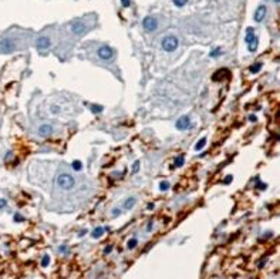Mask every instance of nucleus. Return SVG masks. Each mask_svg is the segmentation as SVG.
Segmentation results:
<instances>
[{
	"mask_svg": "<svg viewBox=\"0 0 280 279\" xmlns=\"http://www.w3.org/2000/svg\"><path fill=\"white\" fill-rule=\"evenodd\" d=\"M98 56L103 60H110V59H112V56H114V51H112V48L108 47V46H103V47L98 48Z\"/></svg>",
	"mask_w": 280,
	"mask_h": 279,
	"instance_id": "6",
	"label": "nucleus"
},
{
	"mask_svg": "<svg viewBox=\"0 0 280 279\" xmlns=\"http://www.w3.org/2000/svg\"><path fill=\"white\" fill-rule=\"evenodd\" d=\"M262 66H263V64H262V63L253 64V66H252V67H250V71H252V73H258V71H259V70H260V68H262Z\"/></svg>",
	"mask_w": 280,
	"mask_h": 279,
	"instance_id": "18",
	"label": "nucleus"
},
{
	"mask_svg": "<svg viewBox=\"0 0 280 279\" xmlns=\"http://www.w3.org/2000/svg\"><path fill=\"white\" fill-rule=\"evenodd\" d=\"M104 232H105V228H101V227L95 228V229H94V232H92V238H99V236H101Z\"/></svg>",
	"mask_w": 280,
	"mask_h": 279,
	"instance_id": "13",
	"label": "nucleus"
},
{
	"mask_svg": "<svg viewBox=\"0 0 280 279\" xmlns=\"http://www.w3.org/2000/svg\"><path fill=\"white\" fill-rule=\"evenodd\" d=\"M148 209H154V204H148Z\"/></svg>",
	"mask_w": 280,
	"mask_h": 279,
	"instance_id": "36",
	"label": "nucleus"
},
{
	"mask_svg": "<svg viewBox=\"0 0 280 279\" xmlns=\"http://www.w3.org/2000/svg\"><path fill=\"white\" fill-rule=\"evenodd\" d=\"M188 3V0H173V4L177 6V7H182L185 4Z\"/></svg>",
	"mask_w": 280,
	"mask_h": 279,
	"instance_id": "20",
	"label": "nucleus"
},
{
	"mask_svg": "<svg viewBox=\"0 0 280 279\" xmlns=\"http://www.w3.org/2000/svg\"><path fill=\"white\" fill-rule=\"evenodd\" d=\"M205 145H206V138H202L201 141H198V142H196L195 150H196V151H199V150H202L203 147H205Z\"/></svg>",
	"mask_w": 280,
	"mask_h": 279,
	"instance_id": "15",
	"label": "nucleus"
},
{
	"mask_svg": "<svg viewBox=\"0 0 280 279\" xmlns=\"http://www.w3.org/2000/svg\"><path fill=\"white\" fill-rule=\"evenodd\" d=\"M39 134L41 137H48L50 134H53V125L51 124H43L39 127Z\"/></svg>",
	"mask_w": 280,
	"mask_h": 279,
	"instance_id": "9",
	"label": "nucleus"
},
{
	"mask_svg": "<svg viewBox=\"0 0 280 279\" xmlns=\"http://www.w3.org/2000/svg\"><path fill=\"white\" fill-rule=\"evenodd\" d=\"M91 110H92L94 113H101V111H103V107H92Z\"/></svg>",
	"mask_w": 280,
	"mask_h": 279,
	"instance_id": "29",
	"label": "nucleus"
},
{
	"mask_svg": "<svg viewBox=\"0 0 280 279\" xmlns=\"http://www.w3.org/2000/svg\"><path fill=\"white\" fill-rule=\"evenodd\" d=\"M138 170H140V161H135L134 162V167H132V172L135 174V172H138Z\"/></svg>",
	"mask_w": 280,
	"mask_h": 279,
	"instance_id": "23",
	"label": "nucleus"
},
{
	"mask_svg": "<svg viewBox=\"0 0 280 279\" xmlns=\"http://www.w3.org/2000/svg\"><path fill=\"white\" fill-rule=\"evenodd\" d=\"M59 251H60V252H67V245H60Z\"/></svg>",
	"mask_w": 280,
	"mask_h": 279,
	"instance_id": "27",
	"label": "nucleus"
},
{
	"mask_svg": "<svg viewBox=\"0 0 280 279\" xmlns=\"http://www.w3.org/2000/svg\"><path fill=\"white\" fill-rule=\"evenodd\" d=\"M189 127H191V118L188 116H184L177 121V128L178 130H188Z\"/></svg>",
	"mask_w": 280,
	"mask_h": 279,
	"instance_id": "7",
	"label": "nucleus"
},
{
	"mask_svg": "<svg viewBox=\"0 0 280 279\" xmlns=\"http://www.w3.org/2000/svg\"><path fill=\"white\" fill-rule=\"evenodd\" d=\"M245 41H246V44L249 46V51H252V53L256 51V48H258V37H256V34L253 33V29H250V27L246 30Z\"/></svg>",
	"mask_w": 280,
	"mask_h": 279,
	"instance_id": "2",
	"label": "nucleus"
},
{
	"mask_svg": "<svg viewBox=\"0 0 280 279\" xmlns=\"http://www.w3.org/2000/svg\"><path fill=\"white\" fill-rule=\"evenodd\" d=\"M219 54H222V48H221V47H217V48H215L213 51H210L209 56H210V57H217Z\"/></svg>",
	"mask_w": 280,
	"mask_h": 279,
	"instance_id": "22",
	"label": "nucleus"
},
{
	"mask_svg": "<svg viewBox=\"0 0 280 279\" xmlns=\"http://www.w3.org/2000/svg\"><path fill=\"white\" fill-rule=\"evenodd\" d=\"M178 44H179V41H178V39L175 37V36H166L165 39L162 40V43H161V46H162V48L165 50V51H175L178 48Z\"/></svg>",
	"mask_w": 280,
	"mask_h": 279,
	"instance_id": "3",
	"label": "nucleus"
},
{
	"mask_svg": "<svg viewBox=\"0 0 280 279\" xmlns=\"http://www.w3.org/2000/svg\"><path fill=\"white\" fill-rule=\"evenodd\" d=\"M120 214H121V211H120L118 208H114V209H112V216H118Z\"/></svg>",
	"mask_w": 280,
	"mask_h": 279,
	"instance_id": "26",
	"label": "nucleus"
},
{
	"mask_svg": "<svg viewBox=\"0 0 280 279\" xmlns=\"http://www.w3.org/2000/svg\"><path fill=\"white\" fill-rule=\"evenodd\" d=\"M168 188H169V183L168 181H162V183L159 184V190L161 191H166Z\"/></svg>",
	"mask_w": 280,
	"mask_h": 279,
	"instance_id": "21",
	"label": "nucleus"
},
{
	"mask_svg": "<svg viewBox=\"0 0 280 279\" xmlns=\"http://www.w3.org/2000/svg\"><path fill=\"white\" fill-rule=\"evenodd\" d=\"M85 234H87V231H85V229H84V231H81V232H80V234H78V236H84Z\"/></svg>",
	"mask_w": 280,
	"mask_h": 279,
	"instance_id": "35",
	"label": "nucleus"
},
{
	"mask_svg": "<svg viewBox=\"0 0 280 279\" xmlns=\"http://www.w3.org/2000/svg\"><path fill=\"white\" fill-rule=\"evenodd\" d=\"M14 48H16V43L10 37H4L3 40H0V51L2 53H10Z\"/></svg>",
	"mask_w": 280,
	"mask_h": 279,
	"instance_id": "4",
	"label": "nucleus"
},
{
	"mask_svg": "<svg viewBox=\"0 0 280 279\" xmlns=\"http://www.w3.org/2000/svg\"><path fill=\"white\" fill-rule=\"evenodd\" d=\"M136 245H138V241H136L135 238L129 239V241H128V244H127V246H128V249H134V248H135Z\"/></svg>",
	"mask_w": 280,
	"mask_h": 279,
	"instance_id": "16",
	"label": "nucleus"
},
{
	"mask_svg": "<svg viewBox=\"0 0 280 279\" xmlns=\"http://www.w3.org/2000/svg\"><path fill=\"white\" fill-rule=\"evenodd\" d=\"M135 204H136V199H135V198H134V197H129V198H127L125 202H124V208H125V209H131Z\"/></svg>",
	"mask_w": 280,
	"mask_h": 279,
	"instance_id": "12",
	"label": "nucleus"
},
{
	"mask_svg": "<svg viewBox=\"0 0 280 279\" xmlns=\"http://www.w3.org/2000/svg\"><path fill=\"white\" fill-rule=\"evenodd\" d=\"M249 120H250L252 123H253V121H256L258 118H256V116H253V114H252V116H249Z\"/></svg>",
	"mask_w": 280,
	"mask_h": 279,
	"instance_id": "34",
	"label": "nucleus"
},
{
	"mask_svg": "<svg viewBox=\"0 0 280 279\" xmlns=\"http://www.w3.org/2000/svg\"><path fill=\"white\" fill-rule=\"evenodd\" d=\"M184 162H185L184 155H179L177 160H175V165H177V167H182V165H184Z\"/></svg>",
	"mask_w": 280,
	"mask_h": 279,
	"instance_id": "17",
	"label": "nucleus"
},
{
	"mask_svg": "<svg viewBox=\"0 0 280 279\" xmlns=\"http://www.w3.org/2000/svg\"><path fill=\"white\" fill-rule=\"evenodd\" d=\"M274 3H279V0H274Z\"/></svg>",
	"mask_w": 280,
	"mask_h": 279,
	"instance_id": "37",
	"label": "nucleus"
},
{
	"mask_svg": "<svg viewBox=\"0 0 280 279\" xmlns=\"http://www.w3.org/2000/svg\"><path fill=\"white\" fill-rule=\"evenodd\" d=\"M265 16H266V7L265 6H259L256 13H254V20H256L258 23H260V22H263Z\"/></svg>",
	"mask_w": 280,
	"mask_h": 279,
	"instance_id": "11",
	"label": "nucleus"
},
{
	"mask_svg": "<svg viewBox=\"0 0 280 279\" xmlns=\"http://www.w3.org/2000/svg\"><path fill=\"white\" fill-rule=\"evenodd\" d=\"M152 225H154V221H149V222H148V225H147V231H151Z\"/></svg>",
	"mask_w": 280,
	"mask_h": 279,
	"instance_id": "31",
	"label": "nucleus"
},
{
	"mask_svg": "<svg viewBox=\"0 0 280 279\" xmlns=\"http://www.w3.org/2000/svg\"><path fill=\"white\" fill-rule=\"evenodd\" d=\"M50 39L48 37H46V36H41V37H39L37 39V41H36V47L39 48V50H44V48H48L50 47Z\"/></svg>",
	"mask_w": 280,
	"mask_h": 279,
	"instance_id": "8",
	"label": "nucleus"
},
{
	"mask_svg": "<svg viewBox=\"0 0 280 279\" xmlns=\"http://www.w3.org/2000/svg\"><path fill=\"white\" fill-rule=\"evenodd\" d=\"M71 167H73V170H74V171H80V170L83 168V164H81V161L75 160V161H73V164H71Z\"/></svg>",
	"mask_w": 280,
	"mask_h": 279,
	"instance_id": "14",
	"label": "nucleus"
},
{
	"mask_svg": "<svg viewBox=\"0 0 280 279\" xmlns=\"http://www.w3.org/2000/svg\"><path fill=\"white\" fill-rule=\"evenodd\" d=\"M232 178H233L232 175H229V177H226V178L223 179V184H229V183H230V181H232Z\"/></svg>",
	"mask_w": 280,
	"mask_h": 279,
	"instance_id": "28",
	"label": "nucleus"
},
{
	"mask_svg": "<svg viewBox=\"0 0 280 279\" xmlns=\"http://www.w3.org/2000/svg\"><path fill=\"white\" fill-rule=\"evenodd\" d=\"M121 2H122V6H125V7L129 6V0H121Z\"/></svg>",
	"mask_w": 280,
	"mask_h": 279,
	"instance_id": "33",
	"label": "nucleus"
},
{
	"mask_svg": "<svg viewBox=\"0 0 280 279\" xmlns=\"http://www.w3.org/2000/svg\"><path fill=\"white\" fill-rule=\"evenodd\" d=\"M7 205V201L6 199H0V208H4Z\"/></svg>",
	"mask_w": 280,
	"mask_h": 279,
	"instance_id": "30",
	"label": "nucleus"
},
{
	"mask_svg": "<svg viewBox=\"0 0 280 279\" xmlns=\"http://www.w3.org/2000/svg\"><path fill=\"white\" fill-rule=\"evenodd\" d=\"M50 111H51L53 114H59V113H60V108L57 107V105H51V108H50Z\"/></svg>",
	"mask_w": 280,
	"mask_h": 279,
	"instance_id": "24",
	"label": "nucleus"
},
{
	"mask_svg": "<svg viewBox=\"0 0 280 279\" xmlns=\"http://www.w3.org/2000/svg\"><path fill=\"white\" fill-rule=\"evenodd\" d=\"M142 26H144V29L147 30V31H154V30H156V27H158V22L154 19V17H151V16H148V17H145L144 22H142Z\"/></svg>",
	"mask_w": 280,
	"mask_h": 279,
	"instance_id": "5",
	"label": "nucleus"
},
{
	"mask_svg": "<svg viewBox=\"0 0 280 279\" xmlns=\"http://www.w3.org/2000/svg\"><path fill=\"white\" fill-rule=\"evenodd\" d=\"M48 264H50V256L48 255H44L43 256V259H41V266H48Z\"/></svg>",
	"mask_w": 280,
	"mask_h": 279,
	"instance_id": "19",
	"label": "nucleus"
},
{
	"mask_svg": "<svg viewBox=\"0 0 280 279\" xmlns=\"http://www.w3.org/2000/svg\"><path fill=\"white\" fill-rule=\"evenodd\" d=\"M55 184L64 191H70L75 187V178H74L71 174L68 172H63V174H59L57 178H55Z\"/></svg>",
	"mask_w": 280,
	"mask_h": 279,
	"instance_id": "1",
	"label": "nucleus"
},
{
	"mask_svg": "<svg viewBox=\"0 0 280 279\" xmlns=\"http://www.w3.org/2000/svg\"><path fill=\"white\" fill-rule=\"evenodd\" d=\"M84 30H85V24L83 22H75L71 24V31L74 34H81L84 33Z\"/></svg>",
	"mask_w": 280,
	"mask_h": 279,
	"instance_id": "10",
	"label": "nucleus"
},
{
	"mask_svg": "<svg viewBox=\"0 0 280 279\" xmlns=\"http://www.w3.org/2000/svg\"><path fill=\"white\" fill-rule=\"evenodd\" d=\"M111 251H112V245H110V246H107L105 249H104V253H110Z\"/></svg>",
	"mask_w": 280,
	"mask_h": 279,
	"instance_id": "32",
	"label": "nucleus"
},
{
	"mask_svg": "<svg viewBox=\"0 0 280 279\" xmlns=\"http://www.w3.org/2000/svg\"><path fill=\"white\" fill-rule=\"evenodd\" d=\"M23 220H24V218H23L20 214H16V215H14V221H16V222H22Z\"/></svg>",
	"mask_w": 280,
	"mask_h": 279,
	"instance_id": "25",
	"label": "nucleus"
}]
</instances>
